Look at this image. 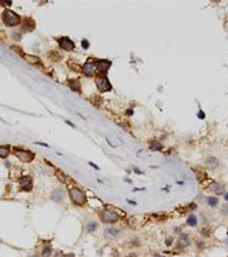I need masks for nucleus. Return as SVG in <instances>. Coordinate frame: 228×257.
Returning <instances> with one entry per match:
<instances>
[{
  "instance_id": "1a4fd4ad",
  "label": "nucleus",
  "mask_w": 228,
  "mask_h": 257,
  "mask_svg": "<svg viewBox=\"0 0 228 257\" xmlns=\"http://www.w3.org/2000/svg\"><path fill=\"white\" fill-rule=\"evenodd\" d=\"M20 187H22L24 192H30L33 189V180L30 176H23L20 179Z\"/></svg>"
},
{
  "instance_id": "f257e3e1",
  "label": "nucleus",
  "mask_w": 228,
  "mask_h": 257,
  "mask_svg": "<svg viewBox=\"0 0 228 257\" xmlns=\"http://www.w3.org/2000/svg\"><path fill=\"white\" fill-rule=\"evenodd\" d=\"M100 217H101V220H103V223H106V224H114V223H117V220L120 219L117 210L113 208V207H110V206H107V207H104L103 210H101Z\"/></svg>"
},
{
  "instance_id": "c756f323",
  "label": "nucleus",
  "mask_w": 228,
  "mask_h": 257,
  "mask_svg": "<svg viewBox=\"0 0 228 257\" xmlns=\"http://www.w3.org/2000/svg\"><path fill=\"white\" fill-rule=\"evenodd\" d=\"M0 5H5V6H11V2H3V0H2V2H0Z\"/></svg>"
},
{
  "instance_id": "c85d7f7f",
  "label": "nucleus",
  "mask_w": 228,
  "mask_h": 257,
  "mask_svg": "<svg viewBox=\"0 0 228 257\" xmlns=\"http://www.w3.org/2000/svg\"><path fill=\"white\" fill-rule=\"evenodd\" d=\"M201 233H202V236H205V237H208V236H210V234H208V233H210V230H208V229H204L202 231H201Z\"/></svg>"
},
{
  "instance_id": "7ed1b4c3",
  "label": "nucleus",
  "mask_w": 228,
  "mask_h": 257,
  "mask_svg": "<svg viewBox=\"0 0 228 257\" xmlns=\"http://www.w3.org/2000/svg\"><path fill=\"white\" fill-rule=\"evenodd\" d=\"M2 19H3V23H5L6 26H9V27H14V26H17V24L20 23V16H19L17 13H14V11H11V10L3 11Z\"/></svg>"
},
{
  "instance_id": "b1692460",
  "label": "nucleus",
  "mask_w": 228,
  "mask_h": 257,
  "mask_svg": "<svg viewBox=\"0 0 228 257\" xmlns=\"http://www.w3.org/2000/svg\"><path fill=\"white\" fill-rule=\"evenodd\" d=\"M96 229H97V223H94V221L88 223V226H87V231H94Z\"/></svg>"
},
{
  "instance_id": "4468645a",
  "label": "nucleus",
  "mask_w": 228,
  "mask_h": 257,
  "mask_svg": "<svg viewBox=\"0 0 228 257\" xmlns=\"http://www.w3.org/2000/svg\"><path fill=\"white\" fill-rule=\"evenodd\" d=\"M120 233V229H117V227H110V229L106 230V236L107 237H117Z\"/></svg>"
},
{
  "instance_id": "f3484780",
  "label": "nucleus",
  "mask_w": 228,
  "mask_h": 257,
  "mask_svg": "<svg viewBox=\"0 0 228 257\" xmlns=\"http://www.w3.org/2000/svg\"><path fill=\"white\" fill-rule=\"evenodd\" d=\"M205 164L208 166V167H217L218 160L215 159V157H211V156H210V157H207L205 159Z\"/></svg>"
},
{
  "instance_id": "a211bd4d",
  "label": "nucleus",
  "mask_w": 228,
  "mask_h": 257,
  "mask_svg": "<svg viewBox=\"0 0 228 257\" xmlns=\"http://www.w3.org/2000/svg\"><path fill=\"white\" fill-rule=\"evenodd\" d=\"M24 59L30 63V64H40L42 63V60L39 59V57H34V56H27V55H24Z\"/></svg>"
},
{
  "instance_id": "9b49d317",
  "label": "nucleus",
  "mask_w": 228,
  "mask_h": 257,
  "mask_svg": "<svg viewBox=\"0 0 228 257\" xmlns=\"http://www.w3.org/2000/svg\"><path fill=\"white\" fill-rule=\"evenodd\" d=\"M210 192L211 193H214L215 196H220V194H224V186L221 184V183H212V184H210Z\"/></svg>"
},
{
  "instance_id": "6ab92c4d",
  "label": "nucleus",
  "mask_w": 228,
  "mask_h": 257,
  "mask_svg": "<svg viewBox=\"0 0 228 257\" xmlns=\"http://www.w3.org/2000/svg\"><path fill=\"white\" fill-rule=\"evenodd\" d=\"M180 243L184 247H187L190 244V240H188V234L187 233H181V236H180Z\"/></svg>"
},
{
  "instance_id": "423d86ee",
  "label": "nucleus",
  "mask_w": 228,
  "mask_h": 257,
  "mask_svg": "<svg viewBox=\"0 0 228 257\" xmlns=\"http://www.w3.org/2000/svg\"><path fill=\"white\" fill-rule=\"evenodd\" d=\"M94 71H96V63H94V60L88 59V60L82 66V73L84 74V76L90 77V76H94Z\"/></svg>"
},
{
  "instance_id": "473e14b6",
  "label": "nucleus",
  "mask_w": 228,
  "mask_h": 257,
  "mask_svg": "<svg viewBox=\"0 0 228 257\" xmlns=\"http://www.w3.org/2000/svg\"><path fill=\"white\" fill-rule=\"evenodd\" d=\"M225 200H227V203H228V193H225Z\"/></svg>"
},
{
  "instance_id": "5701e85b",
  "label": "nucleus",
  "mask_w": 228,
  "mask_h": 257,
  "mask_svg": "<svg viewBox=\"0 0 228 257\" xmlns=\"http://www.w3.org/2000/svg\"><path fill=\"white\" fill-rule=\"evenodd\" d=\"M50 254H51V249H50V247H44L42 256L43 257H50Z\"/></svg>"
},
{
  "instance_id": "0eeeda50",
  "label": "nucleus",
  "mask_w": 228,
  "mask_h": 257,
  "mask_svg": "<svg viewBox=\"0 0 228 257\" xmlns=\"http://www.w3.org/2000/svg\"><path fill=\"white\" fill-rule=\"evenodd\" d=\"M94 63H96V69L100 71V74H106L111 67V61L107 60V59H98Z\"/></svg>"
},
{
  "instance_id": "bb28decb",
  "label": "nucleus",
  "mask_w": 228,
  "mask_h": 257,
  "mask_svg": "<svg viewBox=\"0 0 228 257\" xmlns=\"http://www.w3.org/2000/svg\"><path fill=\"white\" fill-rule=\"evenodd\" d=\"M173 241H174V240H173V237H168V239L165 240V244H167L168 247H171V246H173Z\"/></svg>"
},
{
  "instance_id": "4be33fe9",
  "label": "nucleus",
  "mask_w": 228,
  "mask_h": 257,
  "mask_svg": "<svg viewBox=\"0 0 228 257\" xmlns=\"http://www.w3.org/2000/svg\"><path fill=\"white\" fill-rule=\"evenodd\" d=\"M56 176L59 177V180L64 181V183H67V176L63 173V171H60V170H56Z\"/></svg>"
},
{
  "instance_id": "72a5a7b5",
  "label": "nucleus",
  "mask_w": 228,
  "mask_h": 257,
  "mask_svg": "<svg viewBox=\"0 0 228 257\" xmlns=\"http://www.w3.org/2000/svg\"><path fill=\"white\" fill-rule=\"evenodd\" d=\"M30 257H37V256H30Z\"/></svg>"
},
{
  "instance_id": "20e7f679",
  "label": "nucleus",
  "mask_w": 228,
  "mask_h": 257,
  "mask_svg": "<svg viewBox=\"0 0 228 257\" xmlns=\"http://www.w3.org/2000/svg\"><path fill=\"white\" fill-rule=\"evenodd\" d=\"M96 86H97V89L101 93L110 92L113 89L111 87V83H110V80L107 79L106 74H98V76H96Z\"/></svg>"
},
{
  "instance_id": "7c9ffc66",
  "label": "nucleus",
  "mask_w": 228,
  "mask_h": 257,
  "mask_svg": "<svg viewBox=\"0 0 228 257\" xmlns=\"http://www.w3.org/2000/svg\"><path fill=\"white\" fill-rule=\"evenodd\" d=\"M204 113H202V111H200V113H198V117H200V119H204Z\"/></svg>"
},
{
  "instance_id": "f8f14e48",
  "label": "nucleus",
  "mask_w": 228,
  "mask_h": 257,
  "mask_svg": "<svg viewBox=\"0 0 228 257\" xmlns=\"http://www.w3.org/2000/svg\"><path fill=\"white\" fill-rule=\"evenodd\" d=\"M67 84H69V87H70L73 92H77V93L82 92V86H80V80H79V79H69V80H67Z\"/></svg>"
},
{
  "instance_id": "9d476101",
  "label": "nucleus",
  "mask_w": 228,
  "mask_h": 257,
  "mask_svg": "<svg viewBox=\"0 0 228 257\" xmlns=\"http://www.w3.org/2000/svg\"><path fill=\"white\" fill-rule=\"evenodd\" d=\"M36 27V23L33 19L27 17V19H23V23H22V32H30L33 29Z\"/></svg>"
},
{
  "instance_id": "aec40b11",
  "label": "nucleus",
  "mask_w": 228,
  "mask_h": 257,
  "mask_svg": "<svg viewBox=\"0 0 228 257\" xmlns=\"http://www.w3.org/2000/svg\"><path fill=\"white\" fill-rule=\"evenodd\" d=\"M161 149H163L161 143H158V142H151L150 143V150H151V152H160Z\"/></svg>"
},
{
  "instance_id": "412c9836",
  "label": "nucleus",
  "mask_w": 228,
  "mask_h": 257,
  "mask_svg": "<svg viewBox=\"0 0 228 257\" xmlns=\"http://www.w3.org/2000/svg\"><path fill=\"white\" fill-rule=\"evenodd\" d=\"M207 204L211 206V207H217L218 206V199L217 197H208L207 199Z\"/></svg>"
},
{
  "instance_id": "ddd939ff",
  "label": "nucleus",
  "mask_w": 228,
  "mask_h": 257,
  "mask_svg": "<svg viewBox=\"0 0 228 257\" xmlns=\"http://www.w3.org/2000/svg\"><path fill=\"white\" fill-rule=\"evenodd\" d=\"M51 199L54 200V202H61L63 200V192L60 190V189H56V190H53V193H51Z\"/></svg>"
},
{
  "instance_id": "a878e982",
  "label": "nucleus",
  "mask_w": 228,
  "mask_h": 257,
  "mask_svg": "<svg viewBox=\"0 0 228 257\" xmlns=\"http://www.w3.org/2000/svg\"><path fill=\"white\" fill-rule=\"evenodd\" d=\"M11 50H16V52H17V53H19L20 56H22V57H24V53L22 52V49H20V47H17V46H11Z\"/></svg>"
},
{
  "instance_id": "dca6fc26",
  "label": "nucleus",
  "mask_w": 228,
  "mask_h": 257,
  "mask_svg": "<svg viewBox=\"0 0 228 257\" xmlns=\"http://www.w3.org/2000/svg\"><path fill=\"white\" fill-rule=\"evenodd\" d=\"M187 224L191 226V227H196V226L198 224V220H197L196 214H190V216H188V219H187Z\"/></svg>"
},
{
  "instance_id": "393cba45",
  "label": "nucleus",
  "mask_w": 228,
  "mask_h": 257,
  "mask_svg": "<svg viewBox=\"0 0 228 257\" xmlns=\"http://www.w3.org/2000/svg\"><path fill=\"white\" fill-rule=\"evenodd\" d=\"M221 213H223V216H228V203H225L221 207Z\"/></svg>"
},
{
  "instance_id": "f03ea898",
  "label": "nucleus",
  "mask_w": 228,
  "mask_h": 257,
  "mask_svg": "<svg viewBox=\"0 0 228 257\" xmlns=\"http://www.w3.org/2000/svg\"><path fill=\"white\" fill-rule=\"evenodd\" d=\"M69 194H70V199L71 202L77 204V206H83V204H86L87 202V197H86V193L80 190L79 187H71L70 190H69Z\"/></svg>"
},
{
  "instance_id": "2f4dec72",
  "label": "nucleus",
  "mask_w": 228,
  "mask_h": 257,
  "mask_svg": "<svg viewBox=\"0 0 228 257\" xmlns=\"http://www.w3.org/2000/svg\"><path fill=\"white\" fill-rule=\"evenodd\" d=\"M127 114L131 116V114H133V110H131V109H130V110H127Z\"/></svg>"
},
{
  "instance_id": "39448f33",
  "label": "nucleus",
  "mask_w": 228,
  "mask_h": 257,
  "mask_svg": "<svg viewBox=\"0 0 228 257\" xmlns=\"http://www.w3.org/2000/svg\"><path fill=\"white\" fill-rule=\"evenodd\" d=\"M14 154L19 160H22L23 163H30L34 160V153L24 150V149H14Z\"/></svg>"
},
{
  "instance_id": "2eb2a0df",
  "label": "nucleus",
  "mask_w": 228,
  "mask_h": 257,
  "mask_svg": "<svg viewBox=\"0 0 228 257\" xmlns=\"http://www.w3.org/2000/svg\"><path fill=\"white\" fill-rule=\"evenodd\" d=\"M10 154V147L9 146H0V159H6Z\"/></svg>"
},
{
  "instance_id": "cd10ccee",
  "label": "nucleus",
  "mask_w": 228,
  "mask_h": 257,
  "mask_svg": "<svg viewBox=\"0 0 228 257\" xmlns=\"http://www.w3.org/2000/svg\"><path fill=\"white\" fill-rule=\"evenodd\" d=\"M82 46H83V49H88V46H90V44H88V42H87V40H83Z\"/></svg>"
},
{
  "instance_id": "6e6552de",
  "label": "nucleus",
  "mask_w": 228,
  "mask_h": 257,
  "mask_svg": "<svg viewBox=\"0 0 228 257\" xmlns=\"http://www.w3.org/2000/svg\"><path fill=\"white\" fill-rule=\"evenodd\" d=\"M59 46L60 49H63L64 52H71V50H74V43H73V40L69 37H60L59 39Z\"/></svg>"
}]
</instances>
